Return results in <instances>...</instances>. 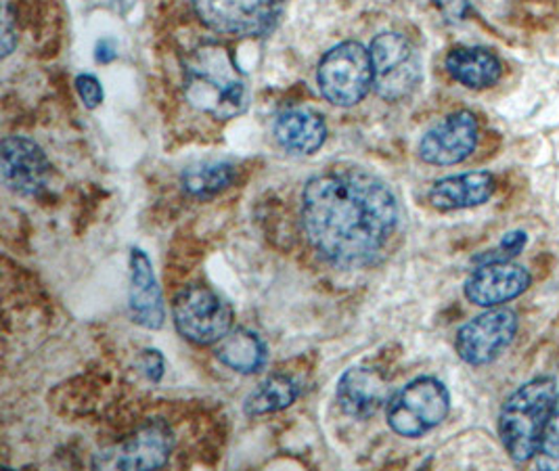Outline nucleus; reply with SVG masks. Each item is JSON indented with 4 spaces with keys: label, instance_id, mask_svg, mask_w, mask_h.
<instances>
[{
    "label": "nucleus",
    "instance_id": "obj_15",
    "mask_svg": "<svg viewBox=\"0 0 559 471\" xmlns=\"http://www.w3.org/2000/svg\"><path fill=\"white\" fill-rule=\"evenodd\" d=\"M335 397L346 415L367 420L382 409L388 398V384L382 373L369 367H355L342 375Z\"/></svg>",
    "mask_w": 559,
    "mask_h": 471
},
{
    "label": "nucleus",
    "instance_id": "obj_25",
    "mask_svg": "<svg viewBox=\"0 0 559 471\" xmlns=\"http://www.w3.org/2000/svg\"><path fill=\"white\" fill-rule=\"evenodd\" d=\"M141 367L153 384H157L164 375V356L157 350H145L141 356Z\"/></svg>",
    "mask_w": 559,
    "mask_h": 471
},
{
    "label": "nucleus",
    "instance_id": "obj_23",
    "mask_svg": "<svg viewBox=\"0 0 559 471\" xmlns=\"http://www.w3.org/2000/svg\"><path fill=\"white\" fill-rule=\"evenodd\" d=\"M524 246H526V233L515 231V233H509L508 237L499 244V248L486 251L483 256H478L476 260L480 264H486V262H506V260H511L513 256H518L520 249L524 248Z\"/></svg>",
    "mask_w": 559,
    "mask_h": 471
},
{
    "label": "nucleus",
    "instance_id": "obj_2",
    "mask_svg": "<svg viewBox=\"0 0 559 471\" xmlns=\"http://www.w3.org/2000/svg\"><path fill=\"white\" fill-rule=\"evenodd\" d=\"M185 97L198 111L216 120H230L246 111L250 86L229 50L205 43L185 61Z\"/></svg>",
    "mask_w": 559,
    "mask_h": 471
},
{
    "label": "nucleus",
    "instance_id": "obj_16",
    "mask_svg": "<svg viewBox=\"0 0 559 471\" xmlns=\"http://www.w3.org/2000/svg\"><path fill=\"white\" fill-rule=\"evenodd\" d=\"M495 176L488 173H465L447 176L433 182L430 189V203L440 212L478 208L492 198Z\"/></svg>",
    "mask_w": 559,
    "mask_h": 471
},
{
    "label": "nucleus",
    "instance_id": "obj_22",
    "mask_svg": "<svg viewBox=\"0 0 559 471\" xmlns=\"http://www.w3.org/2000/svg\"><path fill=\"white\" fill-rule=\"evenodd\" d=\"M534 463L540 470H559V397L554 413L545 425L540 445L534 455Z\"/></svg>",
    "mask_w": 559,
    "mask_h": 471
},
{
    "label": "nucleus",
    "instance_id": "obj_13",
    "mask_svg": "<svg viewBox=\"0 0 559 471\" xmlns=\"http://www.w3.org/2000/svg\"><path fill=\"white\" fill-rule=\"evenodd\" d=\"M173 432L164 423H150L132 434L116 452H109L102 461L103 468L116 470H157L173 450Z\"/></svg>",
    "mask_w": 559,
    "mask_h": 471
},
{
    "label": "nucleus",
    "instance_id": "obj_18",
    "mask_svg": "<svg viewBox=\"0 0 559 471\" xmlns=\"http://www.w3.org/2000/svg\"><path fill=\"white\" fill-rule=\"evenodd\" d=\"M275 139L281 148L296 155H310L328 139L325 120L308 109L283 111L275 122Z\"/></svg>",
    "mask_w": 559,
    "mask_h": 471
},
{
    "label": "nucleus",
    "instance_id": "obj_12",
    "mask_svg": "<svg viewBox=\"0 0 559 471\" xmlns=\"http://www.w3.org/2000/svg\"><path fill=\"white\" fill-rule=\"evenodd\" d=\"M528 287L531 273L524 267L513 264L511 260L486 262L465 281V298L476 306L497 308L522 296Z\"/></svg>",
    "mask_w": 559,
    "mask_h": 471
},
{
    "label": "nucleus",
    "instance_id": "obj_6",
    "mask_svg": "<svg viewBox=\"0 0 559 471\" xmlns=\"http://www.w3.org/2000/svg\"><path fill=\"white\" fill-rule=\"evenodd\" d=\"M173 317L178 333L198 346H210L225 340L233 327L229 304L205 285H189L180 290L173 302Z\"/></svg>",
    "mask_w": 559,
    "mask_h": 471
},
{
    "label": "nucleus",
    "instance_id": "obj_21",
    "mask_svg": "<svg viewBox=\"0 0 559 471\" xmlns=\"http://www.w3.org/2000/svg\"><path fill=\"white\" fill-rule=\"evenodd\" d=\"M235 166L230 162H202L189 166L182 176L180 185L185 193L193 198H212L225 189H229L235 180Z\"/></svg>",
    "mask_w": 559,
    "mask_h": 471
},
{
    "label": "nucleus",
    "instance_id": "obj_20",
    "mask_svg": "<svg viewBox=\"0 0 559 471\" xmlns=\"http://www.w3.org/2000/svg\"><path fill=\"white\" fill-rule=\"evenodd\" d=\"M300 395L298 381L287 375H273L264 379L250 397L246 398V415L262 417L269 413H277L296 402Z\"/></svg>",
    "mask_w": 559,
    "mask_h": 471
},
{
    "label": "nucleus",
    "instance_id": "obj_26",
    "mask_svg": "<svg viewBox=\"0 0 559 471\" xmlns=\"http://www.w3.org/2000/svg\"><path fill=\"white\" fill-rule=\"evenodd\" d=\"M432 2L449 20H463V15L467 13V0H432Z\"/></svg>",
    "mask_w": 559,
    "mask_h": 471
},
{
    "label": "nucleus",
    "instance_id": "obj_14",
    "mask_svg": "<svg viewBox=\"0 0 559 471\" xmlns=\"http://www.w3.org/2000/svg\"><path fill=\"white\" fill-rule=\"evenodd\" d=\"M128 308L132 321L145 329H159L164 325V302L162 290L153 273L152 260L143 249L130 251V290Z\"/></svg>",
    "mask_w": 559,
    "mask_h": 471
},
{
    "label": "nucleus",
    "instance_id": "obj_4",
    "mask_svg": "<svg viewBox=\"0 0 559 471\" xmlns=\"http://www.w3.org/2000/svg\"><path fill=\"white\" fill-rule=\"evenodd\" d=\"M317 82L323 97L337 107H353L373 86L371 55L360 43H342L319 63Z\"/></svg>",
    "mask_w": 559,
    "mask_h": 471
},
{
    "label": "nucleus",
    "instance_id": "obj_24",
    "mask_svg": "<svg viewBox=\"0 0 559 471\" xmlns=\"http://www.w3.org/2000/svg\"><path fill=\"white\" fill-rule=\"evenodd\" d=\"M76 91L80 95L82 103L88 109H95L103 103V86L102 82L95 75L84 74L76 78Z\"/></svg>",
    "mask_w": 559,
    "mask_h": 471
},
{
    "label": "nucleus",
    "instance_id": "obj_1",
    "mask_svg": "<svg viewBox=\"0 0 559 471\" xmlns=\"http://www.w3.org/2000/svg\"><path fill=\"white\" fill-rule=\"evenodd\" d=\"M302 224L321 258L358 269L373 262L396 231L399 201L371 173L330 168L306 182Z\"/></svg>",
    "mask_w": 559,
    "mask_h": 471
},
{
    "label": "nucleus",
    "instance_id": "obj_3",
    "mask_svg": "<svg viewBox=\"0 0 559 471\" xmlns=\"http://www.w3.org/2000/svg\"><path fill=\"white\" fill-rule=\"evenodd\" d=\"M558 397L556 379L536 377L506 400L499 415V436L515 463L533 461Z\"/></svg>",
    "mask_w": 559,
    "mask_h": 471
},
{
    "label": "nucleus",
    "instance_id": "obj_19",
    "mask_svg": "<svg viewBox=\"0 0 559 471\" xmlns=\"http://www.w3.org/2000/svg\"><path fill=\"white\" fill-rule=\"evenodd\" d=\"M269 350L264 342L255 335L254 331L237 329L230 331L225 340H221V346L216 350V358L227 365L229 369L243 375L260 372L266 363Z\"/></svg>",
    "mask_w": 559,
    "mask_h": 471
},
{
    "label": "nucleus",
    "instance_id": "obj_9",
    "mask_svg": "<svg viewBox=\"0 0 559 471\" xmlns=\"http://www.w3.org/2000/svg\"><path fill=\"white\" fill-rule=\"evenodd\" d=\"M285 0H193L198 17L210 30L235 36L266 34L280 20Z\"/></svg>",
    "mask_w": 559,
    "mask_h": 471
},
{
    "label": "nucleus",
    "instance_id": "obj_10",
    "mask_svg": "<svg viewBox=\"0 0 559 471\" xmlns=\"http://www.w3.org/2000/svg\"><path fill=\"white\" fill-rule=\"evenodd\" d=\"M478 132V120L472 111H455L424 134L419 157L432 166L461 164L476 150Z\"/></svg>",
    "mask_w": 559,
    "mask_h": 471
},
{
    "label": "nucleus",
    "instance_id": "obj_8",
    "mask_svg": "<svg viewBox=\"0 0 559 471\" xmlns=\"http://www.w3.org/2000/svg\"><path fill=\"white\" fill-rule=\"evenodd\" d=\"M518 315L509 308H490L457 331L455 350L459 358L472 367L497 361L515 340Z\"/></svg>",
    "mask_w": 559,
    "mask_h": 471
},
{
    "label": "nucleus",
    "instance_id": "obj_17",
    "mask_svg": "<svg viewBox=\"0 0 559 471\" xmlns=\"http://www.w3.org/2000/svg\"><path fill=\"white\" fill-rule=\"evenodd\" d=\"M444 66L453 80L474 91L495 86L503 75L501 59L483 47H455L447 55Z\"/></svg>",
    "mask_w": 559,
    "mask_h": 471
},
{
    "label": "nucleus",
    "instance_id": "obj_7",
    "mask_svg": "<svg viewBox=\"0 0 559 471\" xmlns=\"http://www.w3.org/2000/svg\"><path fill=\"white\" fill-rule=\"evenodd\" d=\"M373 89L383 101L407 99L421 80L417 50L399 32H382L371 43Z\"/></svg>",
    "mask_w": 559,
    "mask_h": 471
},
{
    "label": "nucleus",
    "instance_id": "obj_27",
    "mask_svg": "<svg viewBox=\"0 0 559 471\" xmlns=\"http://www.w3.org/2000/svg\"><path fill=\"white\" fill-rule=\"evenodd\" d=\"M116 55H118V50H116V43H114V40L105 38V40H102V43L97 45V61L109 63V61L116 59Z\"/></svg>",
    "mask_w": 559,
    "mask_h": 471
},
{
    "label": "nucleus",
    "instance_id": "obj_5",
    "mask_svg": "<svg viewBox=\"0 0 559 471\" xmlns=\"http://www.w3.org/2000/svg\"><path fill=\"white\" fill-rule=\"evenodd\" d=\"M451 397L442 381L419 377L388 404V425L405 438H419L447 420Z\"/></svg>",
    "mask_w": 559,
    "mask_h": 471
},
{
    "label": "nucleus",
    "instance_id": "obj_11",
    "mask_svg": "<svg viewBox=\"0 0 559 471\" xmlns=\"http://www.w3.org/2000/svg\"><path fill=\"white\" fill-rule=\"evenodd\" d=\"M0 173L9 191L22 198L38 196L51 176V164L34 141L24 137H9L0 148Z\"/></svg>",
    "mask_w": 559,
    "mask_h": 471
}]
</instances>
